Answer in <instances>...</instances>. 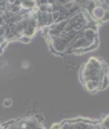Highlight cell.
<instances>
[{
	"label": "cell",
	"mask_w": 109,
	"mask_h": 129,
	"mask_svg": "<svg viewBox=\"0 0 109 129\" xmlns=\"http://www.w3.org/2000/svg\"><path fill=\"white\" fill-rule=\"evenodd\" d=\"M51 45L56 50V52L59 53H65L66 49L68 47V44L60 37H51Z\"/></svg>",
	"instance_id": "1"
},
{
	"label": "cell",
	"mask_w": 109,
	"mask_h": 129,
	"mask_svg": "<svg viewBox=\"0 0 109 129\" xmlns=\"http://www.w3.org/2000/svg\"><path fill=\"white\" fill-rule=\"evenodd\" d=\"M36 20H37V29H41L44 27H47V21H48V13L47 12H39L37 11L36 13Z\"/></svg>",
	"instance_id": "2"
},
{
	"label": "cell",
	"mask_w": 109,
	"mask_h": 129,
	"mask_svg": "<svg viewBox=\"0 0 109 129\" xmlns=\"http://www.w3.org/2000/svg\"><path fill=\"white\" fill-rule=\"evenodd\" d=\"M36 31H37V28H36V27H32V26H30V25L28 23V26L26 27L25 29H23L22 36L29 37V38H32V37L34 36V34H36Z\"/></svg>",
	"instance_id": "3"
},
{
	"label": "cell",
	"mask_w": 109,
	"mask_h": 129,
	"mask_svg": "<svg viewBox=\"0 0 109 129\" xmlns=\"http://www.w3.org/2000/svg\"><path fill=\"white\" fill-rule=\"evenodd\" d=\"M21 8L31 11V10H33L34 8H37L36 7V1H30V0H28V1H21Z\"/></svg>",
	"instance_id": "4"
},
{
	"label": "cell",
	"mask_w": 109,
	"mask_h": 129,
	"mask_svg": "<svg viewBox=\"0 0 109 129\" xmlns=\"http://www.w3.org/2000/svg\"><path fill=\"white\" fill-rule=\"evenodd\" d=\"M109 86V77L108 76H103L102 80H101V84H100V87H99V91L100 90H105Z\"/></svg>",
	"instance_id": "5"
},
{
	"label": "cell",
	"mask_w": 109,
	"mask_h": 129,
	"mask_svg": "<svg viewBox=\"0 0 109 129\" xmlns=\"http://www.w3.org/2000/svg\"><path fill=\"white\" fill-rule=\"evenodd\" d=\"M98 46H99V42H94V44H91L88 48H85L84 51H85V53H86L88 51H91V50H96L98 48Z\"/></svg>",
	"instance_id": "6"
},
{
	"label": "cell",
	"mask_w": 109,
	"mask_h": 129,
	"mask_svg": "<svg viewBox=\"0 0 109 129\" xmlns=\"http://www.w3.org/2000/svg\"><path fill=\"white\" fill-rule=\"evenodd\" d=\"M101 70H102V72H103V75H105V76H108V72H109L108 66H107V63H106L105 61H101Z\"/></svg>",
	"instance_id": "7"
},
{
	"label": "cell",
	"mask_w": 109,
	"mask_h": 129,
	"mask_svg": "<svg viewBox=\"0 0 109 129\" xmlns=\"http://www.w3.org/2000/svg\"><path fill=\"white\" fill-rule=\"evenodd\" d=\"M100 126H101V127H105V128H108L109 129V116L106 117L105 119L102 120L101 123H100Z\"/></svg>",
	"instance_id": "8"
},
{
	"label": "cell",
	"mask_w": 109,
	"mask_h": 129,
	"mask_svg": "<svg viewBox=\"0 0 109 129\" xmlns=\"http://www.w3.org/2000/svg\"><path fill=\"white\" fill-rule=\"evenodd\" d=\"M2 105H4V107H6V108H8V107H10L12 105V99L10 98H7L4 100V103H2Z\"/></svg>",
	"instance_id": "9"
},
{
	"label": "cell",
	"mask_w": 109,
	"mask_h": 129,
	"mask_svg": "<svg viewBox=\"0 0 109 129\" xmlns=\"http://www.w3.org/2000/svg\"><path fill=\"white\" fill-rule=\"evenodd\" d=\"M31 39H32V38H29V37L21 36V37H20V39H19V41H20V42H23V44H29V42L31 41Z\"/></svg>",
	"instance_id": "10"
},
{
	"label": "cell",
	"mask_w": 109,
	"mask_h": 129,
	"mask_svg": "<svg viewBox=\"0 0 109 129\" xmlns=\"http://www.w3.org/2000/svg\"><path fill=\"white\" fill-rule=\"evenodd\" d=\"M7 46H8V41H6V40H5V41L0 45V55H2V53H4V51H5V49H6Z\"/></svg>",
	"instance_id": "11"
},
{
	"label": "cell",
	"mask_w": 109,
	"mask_h": 129,
	"mask_svg": "<svg viewBox=\"0 0 109 129\" xmlns=\"http://www.w3.org/2000/svg\"><path fill=\"white\" fill-rule=\"evenodd\" d=\"M107 21H109V10H107V11L105 12V15H103V17L101 19V23H105V22H107Z\"/></svg>",
	"instance_id": "12"
},
{
	"label": "cell",
	"mask_w": 109,
	"mask_h": 129,
	"mask_svg": "<svg viewBox=\"0 0 109 129\" xmlns=\"http://www.w3.org/2000/svg\"><path fill=\"white\" fill-rule=\"evenodd\" d=\"M41 32L45 37H47L48 35H49V27H44V28L41 29Z\"/></svg>",
	"instance_id": "13"
},
{
	"label": "cell",
	"mask_w": 109,
	"mask_h": 129,
	"mask_svg": "<svg viewBox=\"0 0 109 129\" xmlns=\"http://www.w3.org/2000/svg\"><path fill=\"white\" fill-rule=\"evenodd\" d=\"M33 118H34V119H36L39 123H41V121L44 120V118H42V116H41L40 114H36V115H34V117H33Z\"/></svg>",
	"instance_id": "14"
},
{
	"label": "cell",
	"mask_w": 109,
	"mask_h": 129,
	"mask_svg": "<svg viewBox=\"0 0 109 129\" xmlns=\"http://www.w3.org/2000/svg\"><path fill=\"white\" fill-rule=\"evenodd\" d=\"M61 127H62V122H58V123H54L50 129H61Z\"/></svg>",
	"instance_id": "15"
},
{
	"label": "cell",
	"mask_w": 109,
	"mask_h": 129,
	"mask_svg": "<svg viewBox=\"0 0 109 129\" xmlns=\"http://www.w3.org/2000/svg\"><path fill=\"white\" fill-rule=\"evenodd\" d=\"M59 16H60L59 11H58V12H52V18H54V22H56V21H57V19L59 18Z\"/></svg>",
	"instance_id": "16"
},
{
	"label": "cell",
	"mask_w": 109,
	"mask_h": 129,
	"mask_svg": "<svg viewBox=\"0 0 109 129\" xmlns=\"http://www.w3.org/2000/svg\"><path fill=\"white\" fill-rule=\"evenodd\" d=\"M7 129H19V127H18V125H17V122L14 123V125H11L10 127H8Z\"/></svg>",
	"instance_id": "17"
},
{
	"label": "cell",
	"mask_w": 109,
	"mask_h": 129,
	"mask_svg": "<svg viewBox=\"0 0 109 129\" xmlns=\"http://www.w3.org/2000/svg\"><path fill=\"white\" fill-rule=\"evenodd\" d=\"M36 129H46V128H44V127H42V125L40 123V125H39V126H38V127H37Z\"/></svg>",
	"instance_id": "18"
},
{
	"label": "cell",
	"mask_w": 109,
	"mask_h": 129,
	"mask_svg": "<svg viewBox=\"0 0 109 129\" xmlns=\"http://www.w3.org/2000/svg\"><path fill=\"white\" fill-rule=\"evenodd\" d=\"M0 129H2V128H1V126H0Z\"/></svg>",
	"instance_id": "19"
}]
</instances>
